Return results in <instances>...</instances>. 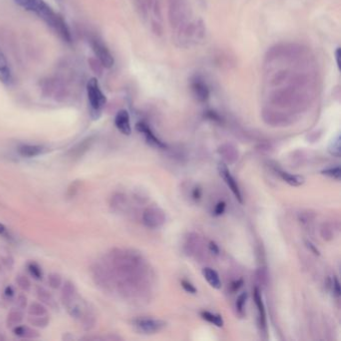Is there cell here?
<instances>
[{
    "label": "cell",
    "instance_id": "cell-22",
    "mask_svg": "<svg viewBox=\"0 0 341 341\" xmlns=\"http://www.w3.org/2000/svg\"><path fill=\"white\" fill-rule=\"evenodd\" d=\"M201 317L208 321L209 323H212L214 325H216L217 327H222L223 324H224V321L222 319V317L218 314H214V313H211V312L209 311H202L201 312Z\"/></svg>",
    "mask_w": 341,
    "mask_h": 341
},
{
    "label": "cell",
    "instance_id": "cell-32",
    "mask_svg": "<svg viewBox=\"0 0 341 341\" xmlns=\"http://www.w3.org/2000/svg\"><path fill=\"white\" fill-rule=\"evenodd\" d=\"M181 286L183 287V289L189 293H192V294H195L196 293V288L194 287V285H192V284L187 281V280H182L181 281Z\"/></svg>",
    "mask_w": 341,
    "mask_h": 341
},
{
    "label": "cell",
    "instance_id": "cell-13",
    "mask_svg": "<svg viewBox=\"0 0 341 341\" xmlns=\"http://www.w3.org/2000/svg\"><path fill=\"white\" fill-rule=\"evenodd\" d=\"M254 301L255 304H256L257 307V311H258V322H259V326L262 330L266 331L267 328V322H266V312H265V307H264V303L262 300V296L261 293L259 291L258 288L254 289Z\"/></svg>",
    "mask_w": 341,
    "mask_h": 341
},
{
    "label": "cell",
    "instance_id": "cell-18",
    "mask_svg": "<svg viewBox=\"0 0 341 341\" xmlns=\"http://www.w3.org/2000/svg\"><path fill=\"white\" fill-rule=\"evenodd\" d=\"M278 174L284 181L291 186H300L304 183V178L302 176L291 174L289 172L283 171V170H278Z\"/></svg>",
    "mask_w": 341,
    "mask_h": 341
},
{
    "label": "cell",
    "instance_id": "cell-35",
    "mask_svg": "<svg viewBox=\"0 0 341 341\" xmlns=\"http://www.w3.org/2000/svg\"><path fill=\"white\" fill-rule=\"evenodd\" d=\"M225 207H226V205H225L224 202H219V203H217V205H216V207H215V209H214L215 215L218 216V215L223 214V212H224V210H225Z\"/></svg>",
    "mask_w": 341,
    "mask_h": 341
},
{
    "label": "cell",
    "instance_id": "cell-20",
    "mask_svg": "<svg viewBox=\"0 0 341 341\" xmlns=\"http://www.w3.org/2000/svg\"><path fill=\"white\" fill-rule=\"evenodd\" d=\"M23 313H22V311L20 309H15V310H12L10 311L8 315H7V318H6V324L8 327H16L17 325H19L22 320H23Z\"/></svg>",
    "mask_w": 341,
    "mask_h": 341
},
{
    "label": "cell",
    "instance_id": "cell-3",
    "mask_svg": "<svg viewBox=\"0 0 341 341\" xmlns=\"http://www.w3.org/2000/svg\"><path fill=\"white\" fill-rule=\"evenodd\" d=\"M189 7L184 0H168V20L176 30L189 21Z\"/></svg>",
    "mask_w": 341,
    "mask_h": 341
},
{
    "label": "cell",
    "instance_id": "cell-41",
    "mask_svg": "<svg viewBox=\"0 0 341 341\" xmlns=\"http://www.w3.org/2000/svg\"><path fill=\"white\" fill-rule=\"evenodd\" d=\"M193 197L195 198V199H197V198H199L200 197V190L199 189H194V193H193Z\"/></svg>",
    "mask_w": 341,
    "mask_h": 341
},
{
    "label": "cell",
    "instance_id": "cell-4",
    "mask_svg": "<svg viewBox=\"0 0 341 341\" xmlns=\"http://www.w3.org/2000/svg\"><path fill=\"white\" fill-rule=\"evenodd\" d=\"M90 271L92 280L100 289L104 291H112L115 288L114 277H113V274L107 264L104 265L101 263H94L91 266Z\"/></svg>",
    "mask_w": 341,
    "mask_h": 341
},
{
    "label": "cell",
    "instance_id": "cell-34",
    "mask_svg": "<svg viewBox=\"0 0 341 341\" xmlns=\"http://www.w3.org/2000/svg\"><path fill=\"white\" fill-rule=\"evenodd\" d=\"M27 303V298L24 295H19L16 299V305L19 309H23L26 306Z\"/></svg>",
    "mask_w": 341,
    "mask_h": 341
},
{
    "label": "cell",
    "instance_id": "cell-12",
    "mask_svg": "<svg viewBox=\"0 0 341 341\" xmlns=\"http://www.w3.org/2000/svg\"><path fill=\"white\" fill-rule=\"evenodd\" d=\"M0 81L5 85H10L13 81L11 68L1 48H0Z\"/></svg>",
    "mask_w": 341,
    "mask_h": 341
},
{
    "label": "cell",
    "instance_id": "cell-36",
    "mask_svg": "<svg viewBox=\"0 0 341 341\" xmlns=\"http://www.w3.org/2000/svg\"><path fill=\"white\" fill-rule=\"evenodd\" d=\"M14 1L20 5L21 7H23L24 9L27 10L28 6H29V3H30V0H14Z\"/></svg>",
    "mask_w": 341,
    "mask_h": 341
},
{
    "label": "cell",
    "instance_id": "cell-24",
    "mask_svg": "<svg viewBox=\"0 0 341 341\" xmlns=\"http://www.w3.org/2000/svg\"><path fill=\"white\" fill-rule=\"evenodd\" d=\"M49 286L53 289H58L61 287L62 285V277L60 274L56 273V272H52L48 275L47 278Z\"/></svg>",
    "mask_w": 341,
    "mask_h": 341
},
{
    "label": "cell",
    "instance_id": "cell-37",
    "mask_svg": "<svg viewBox=\"0 0 341 341\" xmlns=\"http://www.w3.org/2000/svg\"><path fill=\"white\" fill-rule=\"evenodd\" d=\"M340 55H341V50H340V47H337L335 49V52H334V56H335V60H336V65L338 67V69H340Z\"/></svg>",
    "mask_w": 341,
    "mask_h": 341
},
{
    "label": "cell",
    "instance_id": "cell-8",
    "mask_svg": "<svg viewBox=\"0 0 341 341\" xmlns=\"http://www.w3.org/2000/svg\"><path fill=\"white\" fill-rule=\"evenodd\" d=\"M190 89L194 97L200 102H205L209 99L210 91L206 82L199 76H195L190 81Z\"/></svg>",
    "mask_w": 341,
    "mask_h": 341
},
{
    "label": "cell",
    "instance_id": "cell-29",
    "mask_svg": "<svg viewBox=\"0 0 341 341\" xmlns=\"http://www.w3.org/2000/svg\"><path fill=\"white\" fill-rule=\"evenodd\" d=\"M151 30H152V32H153L156 36L161 37V36L163 35V32H164L162 22L159 21V20H157V19H155V18H153V19L151 20Z\"/></svg>",
    "mask_w": 341,
    "mask_h": 341
},
{
    "label": "cell",
    "instance_id": "cell-27",
    "mask_svg": "<svg viewBox=\"0 0 341 341\" xmlns=\"http://www.w3.org/2000/svg\"><path fill=\"white\" fill-rule=\"evenodd\" d=\"M328 150L329 152L336 156V157H339L340 156V136L337 135L332 141H331V143L328 147Z\"/></svg>",
    "mask_w": 341,
    "mask_h": 341
},
{
    "label": "cell",
    "instance_id": "cell-14",
    "mask_svg": "<svg viewBox=\"0 0 341 341\" xmlns=\"http://www.w3.org/2000/svg\"><path fill=\"white\" fill-rule=\"evenodd\" d=\"M115 126L124 135H129L131 133L130 117L126 110H120L115 116Z\"/></svg>",
    "mask_w": 341,
    "mask_h": 341
},
{
    "label": "cell",
    "instance_id": "cell-28",
    "mask_svg": "<svg viewBox=\"0 0 341 341\" xmlns=\"http://www.w3.org/2000/svg\"><path fill=\"white\" fill-rule=\"evenodd\" d=\"M322 174H323V175H326V176H328V177H330V178L339 180V179H340V176H341V170H340V167H339V166L331 167V168H327V169L323 170Z\"/></svg>",
    "mask_w": 341,
    "mask_h": 341
},
{
    "label": "cell",
    "instance_id": "cell-26",
    "mask_svg": "<svg viewBox=\"0 0 341 341\" xmlns=\"http://www.w3.org/2000/svg\"><path fill=\"white\" fill-rule=\"evenodd\" d=\"M16 283H17V285L24 291H28L31 288L30 280L28 279L27 276H25L23 274H19L16 276Z\"/></svg>",
    "mask_w": 341,
    "mask_h": 341
},
{
    "label": "cell",
    "instance_id": "cell-1",
    "mask_svg": "<svg viewBox=\"0 0 341 341\" xmlns=\"http://www.w3.org/2000/svg\"><path fill=\"white\" fill-rule=\"evenodd\" d=\"M27 10L38 15L63 40L67 42L71 41V33L67 23L59 14L54 12L44 0H31Z\"/></svg>",
    "mask_w": 341,
    "mask_h": 341
},
{
    "label": "cell",
    "instance_id": "cell-2",
    "mask_svg": "<svg viewBox=\"0 0 341 341\" xmlns=\"http://www.w3.org/2000/svg\"><path fill=\"white\" fill-rule=\"evenodd\" d=\"M177 41L182 47H191L202 42L206 36V26L202 19L188 21L176 29Z\"/></svg>",
    "mask_w": 341,
    "mask_h": 341
},
{
    "label": "cell",
    "instance_id": "cell-19",
    "mask_svg": "<svg viewBox=\"0 0 341 341\" xmlns=\"http://www.w3.org/2000/svg\"><path fill=\"white\" fill-rule=\"evenodd\" d=\"M36 295H37V298L39 299V301L41 303H44V304H47L49 305L50 307L54 308L56 306V301L54 299V297L50 294V292L48 290H46L45 288L43 287H37L36 289Z\"/></svg>",
    "mask_w": 341,
    "mask_h": 341
},
{
    "label": "cell",
    "instance_id": "cell-30",
    "mask_svg": "<svg viewBox=\"0 0 341 341\" xmlns=\"http://www.w3.org/2000/svg\"><path fill=\"white\" fill-rule=\"evenodd\" d=\"M246 299H247V294L246 292L244 293H241L239 295V297L237 298V301H236V310L238 312V314L240 316H243L244 315V306H245V303H246Z\"/></svg>",
    "mask_w": 341,
    "mask_h": 341
},
{
    "label": "cell",
    "instance_id": "cell-31",
    "mask_svg": "<svg viewBox=\"0 0 341 341\" xmlns=\"http://www.w3.org/2000/svg\"><path fill=\"white\" fill-rule=\"evenodd\" d=\"M28 269H29V272L37 279L41 278L42 276V271L40 269V267L36 264V263H30L28 264Z\"/></svg>",
    "mask_w": 341,
    "mask_h": 341
},
{
    "label": "cell",
    "instance_id": "cell-10",
    "mask_svg": "<svg viewBox=\"0 0 341 341\" xmlns=\"http://www.w3.org/2000/svg\"><path fill=\"white\" fill-rule=\"evenodd\" d=\"M219 173L220 176L223 178V180L225 181V183L227 184V186L229 187V189L232 191V193L234 194V196L236 197V199L242 203V195H241V191L239 189V186L236 182V180L234 179V177L231 175L229 169L227 168V166L225 164H220L219 167Z\"/></svg>",
    "mask_w": 341,
    "mask_h": 341
},
{
    "label": "cell",
    "instance_id": "cell-16",
    "mask_svg": "<svg viewBox=\"0 0 341 341\" xmlns=\"http://www.w3.org/2000/svg\"><path fill=\"white\" fill-rule=\"evenodd\" d=\"M13 332L16 336L24 339H35L39 336L38 332L28 326H23V325H17L16 327L13 328Z\"/></svg>",
    "mask_w": 341,
    "mask_h": 341
},
{
    "label": "cell",
    "instance_id": "cell-9",
    "mask_svg": "<svg viewBox=\"0 0 341 341\" xmlns=\"http://www.w3.org/2000/svg\"><path fill=\"white\" fill-rule=\"evenodd\" d=\"M143 223L149 228H157L165 221V215L162 210L155 207L147 208L143 213Z\"/></svg>",
    "mask_w": 341,
    "mask_h": 341
},
{
    "label": "cell",
    "instance_id": "cell-21",
    "mask_svg": "<svg viewBox=\"0 0 341 341\" xmlns=\"http://www.w3.org/2000/svg\"><path fill=\"white\" fill-rule=\"evenodd\" d=\"M28 314L30 316H42L47 315V309L41 302L31 303L28 307Z\"/></svg>",
    "mask_w": 341,
    "mask_h": 341
},
{
    "label": "cell",
    "instance_id": "cell-42",
    "mask_svg": "<svg viewBox=\"0 0 341 341\" xmlns=\"http://www.w3.org/2000/svg\"><path fill=\"white\" fill-rule=\"evenodd\" d=\"M5 232H6V227L2 223H0V234H4Z\"/></svg>",
    "mask_w": 341,
    "mask_h": 341
},
{
    "label": "cell",
    "instance_id": "cell-39",
    "mask_svg": "<svg viewBox=\"0 0 341 341\" xmlns=\"http://www.w3.org/2000/svg\"><path fill=\"white\" fill-rule=\"evenodd\" d=\"M210 249H211V251L214 252L215 254H217V253L219 252V249H218L217 245H216L215 243H213V242H210Z\"/></svg>",
    "mask_w": 341,
    "mask_h": 341
},
{
    "label": "cell",
    "instance_id": "cell-25",
    "mask_svg": "<svg viewBox=\"0 0 341 341\" xmlns=\"http://www.w3.org/2000/svg\"><path fill=\"white\" fill-rule=\"evenodd\" d=\"M92 143V141L91 139H86V140H83L80 144H78L75 148H73L72 150V156H76V157H79L81 155H83V153L85 151H87L90 147V144Z\"/></svg>",
    "mask_w": 341,
    "mask_h": 341
},
{
    "label": "cell",
    "instance_id": "cell-40",
    "mask_svg": "<svg viewBox=\"0 0 341 341\" xmlns=\"http://www.w3.org/2000/svg\"><path fill=\"white\" fill-rule=\"evenodd\" d=\"M307 245H308V247L312 250V251H313L315 254H319V251L314 247V245L313 244H312V243H310V242H307Z\"/></svg>",
    "mask_w": 341,
    "mask_h": 341
},
{
    "label": "cell",
    "instance_id": "cell-5",
    "mask_svg": "<svg viewBox=\"0 0 341 341\" xmlns=\"http://www.w3.org/2000/svg\"><path fill=\"white\" fill-rule=\"evenodd\" d=\"M86 89L91 110L99 114L101 109L106 103V97L102 92L96 78H91L88 81Z\"/></svg>",
    "mask_w": 341,
    "mask_h": 341
},
{
    "label": "cell",
    "instance_id": "cell-7",
    "mask_svg": "<svg viewBox=\"0 0 341 341\" xmlns=\"http://www.w3.org/2000/svg\"><path fill=\"white\" fill-rule=\"evenodd\" d=\"M91 47L98 61L100 62L102 66L106 68H111L113 65H114V58H113L111 52L109 51L107 46L104 45L101 41L97 39L92 40Z\"/></svg>",
    "mask_w": 341,
    "mask_h": 341
},
{
    "label": "cell",
    "instance_id": "cell-15",
    "mask_svg": "<svg viewBox=\"0 0 341 341\" xmlns=\"http://www.w3.org/2000/svg\"><path fill=\"white\" fill-rule=\"evenodd\" d=\"M202 274L204 276V278L206 279V281L210 284V286L215 288V289H219L221 288V280L219 278L218 273L210 268V267H205L202 270Z\"/></svg>",
    "mask_w": 341,
    "mask_h": 341
},
{
    "label": "cell",
    "instance_id": "cell-11",
    "mask_svg": "<svg viewBox=\"0 0 341 341\" xmlns=\"http://www.w3.org/2000/svg\"><path fill=\"white\" fill-rule=\"evenodd\" d=\"M136 129L144 135L146 141L152 146L157 148H165L166 145L153 133L151 128L144 122H139L136 124Z\"/></svg>",
    "mask_w": 341,
    "mask_h": 341
},
{
    "label": "cell",
    "instance_id": "cell-23",
    "mask_svg": "<svg viewBox=\"0 0 341 341\" xmlns=\"http://www.w3.org/2000/svg\"><path fill=\"white\" fill-rule=\"evenodd\" d=\"M29 323L38 328H45L49 324V317L47 315H42V316H30L28 318Z\"/></svg>",
    "mask_w": 341,
    "mask_h": 341
},
{
    "label": "cell",
    "instance_id": "cell-6",
    "mask_svg": "<svg viewBox=\"0 0 341 341\" xmlns=\"http://www.w3.org/2000/svg\"><path fill=\"white\" fill-rule=\"evenodd\" d=\"M166 326V322L154 318H137L133 321V327L140 333L154 334L161 331Z\"/></svg>",
    "mask_w": 341,
    "mask_h": 341
},
{
    "label": "cell",
    "instance_id": "cell-38",
    "mask_svg": "<svg viewBox=\"0 0 341 341\" xmlns=\"http://www.w3.org/2000/svg\"><path fill=\"white\" fill-rule=\"evenodd\" d=\"M242 285V281L241 280H238V281H235L231 284V287H232V291H236L239 289V287Z\"/></svg>",
    "mask_w": 341,
    "mask_h": 341
},
{
    "label": "cell",
    "instance_id": "cell-17",
    "mask_svg": "<svg viewBox=\"0 0 341 341\" xmlns=\"http://www.w3.org/2000/svg\"><path fill=\"white\" fill-rule=\"evenodd\" d=\"M18 151L20 155L24 157H35L44 152V147L40 145L27 144V145H22L21 147H19Z\"/></svg>",
    "mask_w": 341,
    "mask_h": 341
},
{
    "label": "cell",
    "instance_id": "cell-33",
    "mask_svg": "<svg viewBox=\"0 0 341 341\" xmlns=\"http://www.w3.org/2000/svg\"><path fill=\"white\" fill-rule=\"evenodd\" d=\"M332 288H333V291L335 293V295L337 297L340 296V284H339V281L337 279V277H333V283H332Z\"/></svg>",
    "mask_w": 341,
    "mask_h": 341
}]
</instances>
